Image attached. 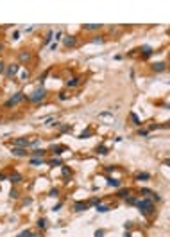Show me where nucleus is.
Returning a JSON list of instances; mask_svg holds the SVG:
<instances>
[{
  "label": "nucleus",
  "instance_id": "a18cd8bd",
  "mask_svg": "<svg viewBox=\"0 0 170 237\" xmlns=\"http://www.w3.org/2000/svg\"><path fill=\"white\" fill-rule=\"evenodd\" d=\"M11 38H13V40H18V38H20V31H14L13 34H11Z\"/></svg>",
  "mask_w": 170,
  "mask_h": 237
},
{
  "label": "nucleus",
  "instance_id": "bb28decb",
  "mask_svg": "<svg viewBox=\"0 0 170 237\" xmlns=\"http://www.w3.org/2000/svg\"><path fill=\"white\" fill-rule=\"evenodd\" d=\"M106 42V38H102V36H95V38H92V43H95V45H102V43Z\"/></svg>",
  "mask_w": 170,
  "mask_h": 237
},
{
  "label": "nucleus",
  "instance_id": "39448f33",
  "mask_svg": "<svg viewBox=\"0 0 170 237\" xmlns=\"http://www.w3.org/2000/svg\"><path fill=\"white\" fill-rule=\"evenodd\" d=\"M49 151L52 153V155H54V156H61L64 151H68V147H66L64 144H52Z\"/></svg>",
  "mask_w": 170,
  "mask_h": 237
},
{
  "label": "nucleus",
  "instance_id": "de8ad7c7",
  "mask_svg": "<svg viewBox=\"0 0 170 237\" xmlns=\"http://www.w3.org/2000/svg\"><path fill=\"white\" fill-rule=\"evenodd\" d=\"M38 144H40V140H38V138H36V140H31V146H29V147H36Z\"/></svg>",
  "mask_w": 170,
  "mask_h": 237
},
{
  "label": "nucleus",
  "instance_id": "4468645a",
  "mask_svg": "<svg viewBox=\"0 0 170 237\" xmlns=\"http://www.w3.org/2000/svg\"><path fill=\"white\" fill-rule=\"evenodd\" d=\"M47 164L50 165V167H63V160H61V158L59 156H54V158H50L49 162H47Z\"/></svg>",
  "mask_w": 170,
  "mask_h": 237
},
{
  "label": "nucleus",
  "instance_id": "a19ab883",
  "mask_svg": "<svg viewBox=\"0 0 170 237\" xmlns=\"http://www.w3.org/2000/svg\"><path fill=\"white\" fill-rule=\"evenodd\" d=\"M54 121H56V117H49V119H45V124L50 126V124H54Z\"/></svg>",
  "mask_w": 170,
  "mask_h": 237
},
{
  "label": "nucleus",
  "instance_id": "680f3d73",
  "mask_svg": "<svg viewBox=\"0 0 170 237\" xmlns=\"http://www.w3.org/2000/svg\"><path fill=\"white\" fill-rule=\"evenodd\" d=\"M16 237H20V235H16Z\"/></svg>",
  "mask_w": 170,
  "mask_h": 237
},
{
  "label": "nucleus",
  "instance_id": "f257e3e1",
  "mask_svg": "<svg viewBox=\"0 0 170 237\" xmlns=\"http://www.w3.org/2000/svg\"><path fill=\"white\" fill-rule=\"evenodd\" d=\"M136 208L145 217H150V215L156 212V203L150 200V198H142V200H138V203H136Z\"/></svg>",
  "mask_w": 170,
  "mask_h": 237
},
{
  "label": "nucleus",
  "instance_id": "9b49d317",
  "mask_svg": "<svg viewBox=\"0 0 170 237\" xmlns=\"http://www.w3.org/2000/svg\"><path fill=\"white\" fill-rule=\"evenodd\" d=\"M150 68H152V72H156V74H163V72L167 70V63H163V61H158V63H152V65H150Z\"/></svg>",
  "mask_w": 170,
  "mask_h": 237
},
{
  "label": "nucleus",
  "instance_id": "e433bc0d",
  "mask_svg": "<svg viewBox=\"0 0 170 237\" xmlns=\"http://www.w3.org/2000/svg\"><path fill=\"white\" fill-rule=\"evenodd\" d=\"M6 68H7V65L0 59V74H6Z\"/></svg>",
  "mask_w": 170,
  "mask_h": 237
},
{
  "label": "nucleus",
  "instance_id": "3c124183",
  "mask_svg": "<svg viewBox=\"0 0 170 237\" xmlns=\"http://www.w3.org/2000/svg\"><path fill=\"white\" fill-rule=\"evenodd\" d=\"M106 171H107V172H113V171H115V165H109V167H106Z\"/></svg>",
  "mask_w": 170,
  "mask_h": 237
},
{
  "label": "nucleus",
  "instance_id": "79ce46f5",
  "mask_svg": "<svg viewBox=\"0 0 170 237\" xmlns=\"http://www.w3.org/2000/svg\"><path fill=\"white\" fill-rule=\"evenodd\" d=\"M138 135L140 136H147L149 135V131H147V129H138Z\"/></svg>",
  "mask_w": 170,
  "mask_h": 237
},
{
  "label": "nucleus",
  "instance_id": "f704fd0d",
  "mask_svg": "<svg viewBox=\"0 0 170 237\" xmlns=\"http://www.w3.org/2000/svg\"><path fill=\"white\" fill-rule=\"evenodd\" d=\"M49 74H50V70H47V72H43L41 76H40V83H41V85H43V81H45V79L49 77Z\"/></svg>",
  "mask_w": 170,
  "mask_h": 237
},
{
  "label": "nucleus",
  "instance_id": "c03bdc74",
  "mask_svg": "<svg viewBox=\"0 0 170 237\" xmlns=\"http://www.w3.org/2000/svg\"><path fill=\"white\" fill-rule=\"evenodd\" d=\"M54 38H56L57 42H59V40L63 38V32H61V31H57V32H54Z\"/></svg>",
  "mask_w": 170,
  "mask_h": 237
},
{
  "label": "nucleus",
  "instance_id": "2eb2a0df",
  "mask_svg": "<svg viewBox=\"0 0 170 237\" xmlns=\"http://www.w3.org/2000/svg\"><path fill=\"white\" fill-rule=\"evenodd\" d=\"M150 180V172H138L135 174V181H149Z\"/></svg>",
  "mask_w": 170,
  "mask_h": 237
},
{
  "label": "nucleus",
  "instance_id": "c756f323",
  "mask_svg": "<svg viewBox=\"0 0 170 237\" xmlns=\"http://www.w3.org/2000/svg\"><path fill=\"white\" fill-rule=\"evenodd\" d=\"M97 155H107V147L106 146H99L97 147Z\"/></svg>",
  "mask_w": 170,
  "mask_h": 237
},
{
  "label": "nucleus",
  "instance_id": "20e7f679",
  "mask_svg": "<svg viewBox=\"0 0 170 237\" xmlns=\"http://www.w3.org/2000/svg\"><path fill=\"white\" fill-rule=\"evenodd\" d=\"M18 72H20V63H9L6 68V77L13 79L18 76Z\"/></svg>",
  "mask_w": 170,
  "mask_h": 237
},
{
  "label": "nucleus",
  "instance_id": "a878e982",
  "mask_svg": "<svg viewBox=\"0 0 170 237\" xmlns=\"http://www.w3.org/2000/svg\"><path fill=\"white\" fill-rule=\"evenodd\" d=\"M125 203H127V205H135V207H136L138 198H136V196H127V198H125Z\"/></svg>",
  "mask_w": 170,
  "mask_h": 237
},
{
  "label": "nucleus",
  "instance_id": "4c0bfd02",
  "mask_svg": "<svg viewBox=\"0 0 170 237\" xmlns=\"http://www.w3.org/2000/svg\"><path fill=\"white\" fill-rule=\"evenodd\" d=\"M61 207H63V201H59V203H56V205L52 207V210H54V212H57V210H61Z\"/></svg>",
  "mask_w": 170,
  "mask_h": 237
},
{
  "label": "nucleus",
  "instance_id": "473e14b6",
  "mask_svg": "<svg viewBox=\"0 0 170 237\" xmlns=\"http://www.w3.org/2000/svg\"><path fill=\"white\" fill-rule=\"evenodd\" d=\"M49 196H50V198H57V196H59V190H57V189H50Z\"/></svg>",
  "mask_w": 170,
  "mask_h": 237
},
{
  "label": "nucleus",
  "instance_id": "13d9d810",
  "mask_svg": "<svg viewBox=\"0 0 170 237\" xmlns=\"http://www.w3.org/2000/svg\"><path fill=\"white\" fill-rule=\"evenodd\" d=\"M124 237H131V234H125V235H124Z\"/></svg>",
  "mask_w": 170,
  "mask_h": 237
},
{
  "label": "nucleus",
  "instance_id": "6ab92c4d",
  "mask_svg": "<svg viewBox=\"0 0 170 237\" xmlns=\"http://www.w3.org/2000/svg\"><path fill=\"white\" fill-rule=\"evenodd\" d=\"M79 83H81V77L75 76V77H72V79L66 81V86H68V88H75V86H79Z\"/></svg>",
  "mask_w": 170,
  "mask_h": 237
},
{
  "label": "nucleus",
  "instance_id": "7ed1b4c3",
  "mask_svg": "<svg viewBox=\"0 0 170 237\" xmlns=\"http://www.w3.org/2000/svg\"><path fill=\"white\" fill-rule=\"evenodd\" d=\"M45 97H47V90H45L43 86H40V88H36L34 92L29 95V102H32V104H38V102H41Z\"/></svg>",
  "mask_w": 170,
  "mask_h": 237
},
{
  "label": "nucleus",
  "instance_id": "37998d69",
  "mask_svg": "<svg viewBox=\"0 0 170 237\" xmlns=\"http://www.w3.org/2000/svg\"><path fill=\"white\" fill-rule=\"evenodd\" d=\"M6 180H9V174H6V172H0V181H6Z\"/></svg>",
  "mask_w": 170,
  "mask_h": 237
},
{
  "label": "nucleus",
  "instance_id": "bf43d9fd",
  "mask_svg": "<svg viewBox=\"0 0 170 237\" xmlns=\"http://www.w3.org/2000/svg\"><path fill=\"white\" fill-rule=\"evenodd\" d=\"M2 121H4V119H2V115H0V124H2Z\"/></svg>",
  "mask_w": 170,
  "mask_h": 237
},
{
  "label": "nucleus",
  "instance_id": "412c9836",
  "mask_svg": "<svg viewBox=\"0 0 170 237\" xmlns=\"http://www.w3.org/2000/svg\"><path fill=\"white\" fill-rule=\"evenodd\" d=\"M111 205H102V203H99V205H97V212H100V214H106V212H109V210H111Z\"/></svg>",
  "mask_w": 170,
  "mask_h": 237
},
{
  "label": "nucleus",
  "instance_id": "5701e85b",
  "mask_svg": "<svg viewBox=\"0 0 170 237\" xmlns=\"http://www.w3.org/2000/svg\"><path fill=\"white\" fill-rule=\"evenodd\" d=\"M107 185H109V187H115V189H118V187H120V180L111 178V176H109V178H107Z\"/></svg>",
  "mask_w": 170,
  "mask_h": 237
},
{
  "label": "nucleus",
  "instance_id": "58836bf2",
  "mask_svg": "<svg viewBox=\"0 0 170 237\" xmlns=\"http://www.w3.org/2000/svg\"><path fill=\"white\" fill-rule=\"evenodd\" d=\"M104 235H106V230H102V228L95 232V237H104Z\"/></svg>",
  "mask_w": 170,
  "mask_h": 237
},
{
  "label": "nucleus",
  "instance_id": "c9c22d12",
  "mask_svg": "<svg viewBox=\"0 0 170 237\" xmlns=\"http://www.w3.org/2000/svg\"><path fill=\"white\" fill-rule=\"evenodd\" d=\"M27 77H29V70H23L20 74V79H21V81H27Z\"/></svg>",
  "mask_w": 170,
  "mask_h": 237
},
{
  "label": "nucleus",
  "instance_id": "7c9ffc66",
  "mask_svg": "<svg viewBox=\"0 0 170 237\" xmlns=\"http://www.w3.org/2000/svg\"><path fill=\"white\" fill-rule=\"evenodd\" d=\"M68 176H72L70 167H66V165H63V178H68Z\"/></svg>",
  "mask_w": 170,
  "mask_h": 237
},
{
  "label": "nucleus",
  "instance_id": "72a5a7b5",
  "mask_svg": "<svg viewBox=\"0 0 170 237\" xmlns=\"http://www.w3.org/2000/svg\"><path fill=\"white\" fill-rule=\"evenodd\" d=\"M154 129H161V124H149L147 131H154Z\"/></svg>",
  "mask_w": 170,
  "mask_h": 237
},
{
  "label": "nucleus",
  "instance_id": "052dcab7",
  "mask_svg": "<svg viewBox=\"0 0 170 237\" xmlns=\"http://www.w3.org/2000/svg\"><path fill=\"white\" fill-rule=\"evenodd\" d=\"M168 63H170V54H168Z\"/></svg>",
  "mask_w": 170,
  "mask_h": 237
},
{
  "label": "nucleus",
  "instance_id": "a211bd4d",
  "mask_svg": "<svg viewBox=\"0 0 170 237\" xmlns=\"http://www.w3.org/2000/svg\"><path fill=\"white\" fill-rule=\"evenodd\" d=\"M36 226H38L40 230H47V226H49V219H47V217H40L38 223H36Z\"/></svg>",
  "mask_w": 170,
  "mask_h": 237
},
{
  "label": "nucleus",
  "instance_id": "393cba45",
  "mask_svg": "<svg viewBox=\"0 0 170 237\" xmlns=\"http://www.w3.org/2000/svg\"><path fill=\"white\" fill-rule=\"evenodd\" d=\"M129 117H131V121H133V124H135V126H142V121L138 119V115H136V113H133V111H131V113H129Z\"/></svg>",
  "mask_w": 170,
  "mask_h": 237
},
{
  "label": "nucleus",
  "instance_id": "4be33fe9",
  "mask_svg": "<svg viewBox=\"0 0 170 237\" xmlns=\"http://www.w3.org/2000/svg\"><path fill=\"white\" fill-rule=\"evenodd\" d=\"M29 164L34 165V167H38V165H43V164H47V162H45V158H31Z\"/></svg>",
  "mask_w": 170,
  "mask_h": 237
},
{
  "label": "nucleus",
  "instance_id": "aec40b11",
  "mask_svg": "<svg viewBox=\"0 0 170 237\" xmlns=\"http://www.w3.org/2000/svg\"><path fill=\"white\" fill-rule=\"evenodd\" d=\"M127 196H131V190H129V189H120V190L116 192V198H120V200H125Z\"/></svg>",
  "mask_w": 170,
  "mask_h": 237
},
{
  "label": "nucleus",
  "instance_id": "ddd939ff",
  "mask_svg": "<svg viewBox=\"0 0 170 237\" xmlns=\"http://www.w3.org/2000/svg\"><path fill=\"white\" fill-rule=\"evenodd\" d=\"M9 181H11L13 185H16V183H21L23 178H21L20 172H11V174H9Z\"/></svg>",
  "mask_w": 170,
  "mask_h": 237
},
{
  "label": "nucleus",
  "instance_id": "cd10ccee",
  "mask_svg": "<svg viewBox=\"0 0 170 237\" xmlns=\"http://www.w3.org/2000/svg\"><path fill=\"white\" fill-rule=\"evenodd\" d=\"M52 38H54V32H52V31H49V32H47V36H45V40H43V45H49Z\"/></svg>",
  "mask_w": 170,
  "mask_h": 237
},
{
  "label": "nucleus",
  "instance_id": "6e6552de",
  "mask_svg": "<svg viewBox=\"0 0 170 237\" xmlns=\"http://www.w3.org/2000/svg\"><path fill=\"white\" fill-rule=\"evenodd\" d=\"M63 45H64V49H73L77 45V36H64Z\"/></svg>",
  "mask_w": 170,
  "mask_h": 237
},
{
  "label": "nucleus",
  "instance_id": "0eeeda50",
  "mask_svg": "<svg viewBox=\"0 0 170 237\" xmlns=\"http://www.w3.org/2000/svg\"><path fill=\"white\" fill-rule=\"evenodd\" d=\"M31 57H32V52H31V50L21 49L20 52H18V63H29Z\"/></svg>",
  "mask_w": 170,
  "mask_h": 237
},
{
  "label": "nucleus",
  "instance_id": "f03ea898",
  "mask_svg": "<svg viewBox=\"0 0 170 237\" xmlns=\"http://www.w3.org/2000/svg\"><path fill=\"white\" fill-rule=\"evenodd\" d=\"M23 101H25V93H23V92H16V93H13V95H11L6 102H4V108H6V110H11V108L18 106V104L23 102Z\"/></svg>",
  "mask_w": 170,
  "mask_h": 237
},
{
  "label": "nucleus",
  "instance_id": "f8f14e48",
  "mask_svg": "<svg viewBox=\"0 0 170 237\" xmlns=\"http://www.w3.org/2000/svg\"><path fill=\"white\" fill-rule=\"evenodd\" d=\"M88 207H90V205H88V201H75V203H73V210H75V212L88 210Z\"/></svg>",
  "mask_w": 170,
  "mask_h": 237
},
{
  "label": "nucleus",
  "instance_id": "c85d7f7f",
  "mask_svg": "<svg viewBox=\"0 0 170 237\" xmlns=\"http://www.w3.org/2000/svg\"><path fill=\"white\" fill-rule=\"evenodd\" d=\"M9 196H11V198H13V200H18V198H20V192H18V189H11V192H9Z\"/></svg>",
  "mask_w": 170,
  "mask_h": 237
},
{
  "label": "nucleus",
  "instance_id": "2f4dec72",
  "mask_svg": "<svg viewBox=\"0 0 170 237\" xmlns=\"http://www.w3.org/2000/svg\"><path fill=\"white\" fill-rule=\"evenodd\" d=\"M99 203H100V200H99V198H92V200L88 201V205H90V207H97Z\"/></svg>",
  "mask_w": 170,
  "mask_h": 237
},
{
  "label": "nucleus",
  "instance_id": "6e6d98bb",
  "mask_svg": "<svg viewBox=\"0 0 170 237\" xmlns=\"http://www.w3.org/2000/svg\"><path fill=\"white\" fill-rule=\"evenodd\" d=\"M163 164H165V165H168V167H170V158H167V160H165Z\"/></svg>",
  "mask_w": 170,
  "mask_h": 237
},
{
  "label": "nucleus",
  "instance_id": "8fccbe9b",
  "mask_svg": "<svg viewBox=\"0 0 170 237\" xmlns=\"http://www.w3.org/2000/svg\"><path fill=\"white\" fill-rule=\"evenodd\" d=\"M124 226H125V230H129L131 226H133V223H131V221H125V225H124Z\"/></svg>",
  "mask_w": 170,
  "mask_h": 237
},
{
  "label": "nucleus",
  "instance_id": "4d7b16f0",
  "mask_svg": "<svg viewBox=\"0 0 170 237\" xmlns=\"http://www.w3.org/2000/svg\"><path fill=\"white\" fill-rule=\"evenodd\" d=\"M32 237H43V234H32Z\"/></svg>",
  "mask_w": 170,
  "mask_h": 237
},
{
  "label": "nucleus",
  "instance_id": "5fc2aeb1",
  "mask_svg": "<svg viewBox=\"0 0 170 237\" xmlns=\"http://www.w3.org/2000/svg\"><path fill=\"white\" fill-rule=\"evenodd\" d=\"M4 49H6V45H4V43L0 42V54H2V52H4Z\"/></svg>",
  "mask_w": 170,
  "mask_h": 237
},
{
  "label": "nucleus",
  "instance_id": "f3484780",
  "mask_svg": "<svg viewBox=\"0 0 170 237\" xmlns=\"http://www.w3.org/2000/svg\"><path fill=\"white\" fill-rule=\"evenodd\" d=\"M83 29L84 31H100L102 29V23H84Z\"/></svg>",
  "mask_w": 170,
  "mask_h": 237
},
{
  "label": "nucleus",
  "instance_id": "b1692460",
  "mask_svg": "<svg viewBox=\"0 0 170 237\" xmlns=\"http://www.w3.org/2000/svg\"><path fill=\"white\" fill-rule=\"evenodd\" d=\"M92 135H93V131H92V129H84L83 133H79V136H77V138H81V140H84V138H90Z\"/></svg>",
  "mask_w": 170,
  "mask_h": 237
},
{
  "label": "nucleus",
  "instance_id": "ea45409f",
  "mask_svg": "<svg viewBox=\"0 0 170 237\" xmlns=\"http://www.w3.org/2000/svg\"><path fill=\"white\" fill-rule=\"evenodd\" d=\"M70 129H72V126H70V124H66V126H61L59 131H61V133H66V131H70Z\"/></svg>",
  "mask_w": 170,
  "mask_h": 237
},
{
  "label": "nucleus",
  "instance_id": "dca6fc26",
  "mask_svg": "<svg viewBox=\"0 0 170 237\" xmlns=\"http://www.w3.org/2000/svg\"><path fill=\"white\" fill-rule=\"evenodd\" d=\"M45 155H47V151L40 149V147H36L34 151H31V156L32 158H45Z\"/></svg>",
  "mask_w": 170,
  "mask_h": 237
},
{
  "label": "nucleus",
  "instance_id": "423d86ee",
  "mask_svg": "<svg viewBox=\"0 0 170 237\" xmlns=\"http://www.w3.org/2000/svg\"><path fill=\"white\" fill-rule=\"evenodd\" d=\"M13 146L29 149V146H31V138H29V136H18V138H14V140H13Z\"/></svg>",
  "mask_w": 170,
  "mask_h": 237
},
{
  "label": "nucleus",
  "instance_id": "9d476101",
  "mask_svg": "<svg viewBox=\"0 0 170 237\" xmlns=\"http://www.w3.org/2000/svg\"><path fill=\"white\" fill-rule=\"evenodd\" d=\"M140 54H142V57L143 59H147V57H150L152 54H154V50H152V47L150 45H143V47H140Z\"/></svg>",
  "mask_w": 170,
  "mask_h": 237
},
{
  "label": "nucleus",
  "instance_id": "603ef678",
  "mask_svg": "<svg viewBox=\"0 0 170 237\" xmlns=\"http://www.w3.org/2000/svg\"><path fill=\"white\" fill-rule=\"evenodd\" d=\"M25 31H27V32H32V31H34V25H31V27H25Z\"/></svg>",
  "mask_w": 170,
  "mask_h": 237
},
{
  "label": "nucleus",
  "instance_id": "49530a36",
  "mask_svg": "<svg viewBox=\"0 0 170 237\" xmlns=\"http://www.w3.org/2000/svg\"><path fill=\"white\" fill-rule=\"evenodd\" d=\"M161 129H170V121H167L165 124H161Z\"/></svg>",
  "mask_w": 170,
  "mask_h": 237
},
{
  "label": "nucleus",
  "instance_id": "09e8293b",
  "mask_svg": "<svg viewBox=\"0 0 170 237\" xmlns=\"http://www.w3.org/2000/svg\"><path fill=\"white\" fill-rule=\"evenodd\" d=\"M59 99H61V101L68 99V95H66V92H61V95H59Z\"/></svg>",
  "mask_w": 170,
  "mask_h": 237
},
{
  "label": "nucleus",
  "instance_id": "864d4df0",
  "mask_svg": "<svg viewBox=\"0 0 170 237\" xmlns=\"http://www.w3.org/2000/svg\"><path fill=\"white\" fill-rule=\"evenodd\" d=\"M31 201H32L31 198H25V200H23V203H25V205H31Z\"/></svg>",
  "mask_w": 170,
  "mask_h": 237
},
{
  "label": "nucleus",
  "instance_id": "1a4fd4ad",
  "mask_svg": "<svg viewBox=\"0 0 170 237\" xmlns=\"http://www.w3.org/2000/svg\"><path fill=\"white\" fill-rule=\"evenodd\" d=\"M11 153H13L14 156H18V158H23V156H29V155H31V151L29 149H25V147H16V146H13Z\"/></svg>",
  "mask_w": 170,
  "mask_h": 237
}]
</instances>
